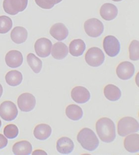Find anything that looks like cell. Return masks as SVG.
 Listing matches in <instances>:
<instances>
[{
  "mask_svg": "<svg viewBox=\"0 0 139 155\" xmlns=\"http://www.w3.org/2000/svg\"><path fill=\"white\" fill-rule=\"evenodd\" d=\"M96 130L102 141L110 143L116 138L115 126L112 120L108 118H102L97 120Z\"/></svg>",
  "mask_w": 139,
  "mask_h": 155,
  "instance_id": "obj_1",
  "label": "cell"
},
{
  "mask_svg": "<svg viewBox=\"0 0 139 155\" xmlns=\"http://www.w3.org/2000/svg\"><path fill=\"white\" fill-rule=\"evenodd\" d=\"M77 140L83 148L89 151L96 150L99 142L93 130L89 128H82L77 135Z\"/></svg>",
  "mask_w": 139,
  "mask_h": 155,
  "instance_id": "obj_2",
  "label": "cell"
},
{
  "mask_svg": "<svg viewBox=\"0 0 139 155\" xmlns=\"http://www.w3.org/2000/svg\"><path fill=\"white\" fill-rule=\"evenodd\" d=\"M117 129L118 134L120 137H126L139 131V123L135 118L125 117L119 120Z\"/></svg>",
  "mask_w": 139,
  "mask_h": 155,
  "instance_id": "obj_3",
  "label": "cell"
},
{
  "mask_svg": "<svg viewBox=\"0 0 139 155\" xmlns=\"http://www.w3.org/2000/svg\"><path fill=\"white\" fill-rule=\"evenodd\" d=\"M87 64L92 67H97L104 62L105 56L102 50L97 47H92L87 51L85 55Z\"/></svg>",
  "mask_w": 139,
  "mask_h": 155,
  "instance_id": "obj_4",
  "label": "cell"
},
{
  "mask_svg": "<svg viewBox=\"0 0 139 155\" xmlns=\"http://www.w3.org/2000/svg\"><path fill=\"white\" fill-rule=\"evenodd\" d=\"M84 29L89 36L96 38L100 36L104 31L103 22L96 18L89 19L84 23Z\"/></svg>",
  "mask_w": 139,
  "mask_h": 155,
  "instance_id": "obj_5",
  "label": "cell"
},
{
  "mask_svg": "<svg viewBox=\"0 0 139 155\" xmlns=\"http://www.w3.org/2000/svg\"><path fill=\"white\" fill-rule=\"evenodd\" d=\"M27 4L28 0H4L3 7L6 13L15 15L24 11Z\"/></svg>",
  "mask_w": 139,
  "mask_h": 155,
  "instance_id": "obj_6",
  "label": "cell"
},
{
  "mask_svg": "<svg viewBox=\"0 0 139 155\" xmlns=\"http://www.w3.org/2000/svg\"><path fill=\"white\" fill-rule=\"evenodd\" d=\"M18 110L15 103L5 101L0 105V117L5 121H12L16 118Z\"/></svg>",
  "mask_w": 139,
  "mask_h": 155,
  "instance_id": "obj_7",
  "label": "cell"
},
{
  "mask_svg": "<svg viewBox=\"0 0 139 155\" xmlns=\"http://www.w3.org/2000/svg\"><path fill=\"white\" fill-rule=\"evenodd\" d=\"M103 47L106 54L111 58L117 56L120 52V43L118 40L113 36L109 35L104 38L103 41Z\"/></svg>",
  "mask_w": 139,
  "mask_h": 155,
  "instance_id": "obj_8",
  "label": "cell"
},
{
  "mask_svg": "<svg viewBox=\"0 0 139 155\" xmlns=\"http://www.w3.org/2000/svg\"><path fill=\"white\" fill-rule=\"evenodd\" d=\"M17 103L21 111L29 112L34 108L36 105V99L32 94L26 92L19 96Z\"/></svg>",
  "mask_w": 139,
  "mask_h": 155,
  "instance_id": "obj_9",
  "label": "cell"
},
{
  "mask_svg": "<svg viewBox=\"0 0 139 155\" xmlns=\"http://www.w3.org/2000/svg\"><path fill=\"white\" fill-rule=\"evenodd\" d=\"M52 43L51 41L46 38L38 39L34 45V49L36 54L42 58L49 56L51 51Z\"/></svg>",
  "mask_w": 139,
  "mask_h": 155,
  "instance_id": "obj_10",
  "label": "cell"
},
{
  "mask_svg": "<svg viewBox=\"0 0 139 155\" xmlns=\"http://www.w3.org/2000/svg\"><path fill=\"white\" fill-rule=\"evenodd\" d=\"M134 73L135 67L130 62H122L116 68V74L122 80H128L131 79L133 76Z\"/></svg>",
  "mask_w": 139,
  "mask_h": 155,
  "instance_id": "obj_11",
  "label": "cell"
},
{
  "mask_svg": "<svg viewBox=\"0 0 139 155\" xmlns=\"http://www.w3.org/2000/svg\"><path fill=\"white\" fill-rule=\"evenodd\" d=\"M71 95L73 101L78 104L85 103L91 98L89 91L85 87L81 86L73 88L71 92Z\"/></svg>",
  "mask_w": 139,
  "mask_h": 155,
  "instance_id": "obj_12",
  "label": "cell"
},
{
  "mask_svg": "<svg viewBox=\"0 0 139 155\" xmlns=\"http://www.w3.org/2000/svg\"><path fill=\"white\" fill-rule=\"evenodd\" d=\"M5 62L9 67L18 68L23 64V56L19 51L12 50L5 55Z\"/></svg>",
  "mask_w": 139,
  "mask_h": 155,
  "instance_id": "obj_13",
  "label": "cell"
},
{
  "mask_svg": "<svg viewBox=\"0 0 139 155\" xmlns=\"http://www.w3.org/2000/svg\"><path fill=\"white\" fill-rule=\"evenodd\" d=\"M50 34L54 39L61 41L67 38L69 35V30L63 23H57L52 26Z\"/></svg>",
  "mask_w": 139,
  "mask_h": 155,
  "instance_id": "obj_14",
  "label": "cell"
},
{
  "mask_svg": "<svg viewBox=\"0 0 139 155\" xmlns=\"http://www.w3.org/2000/svg\"><path fill=\"white\" fill-rule=\"evenodd\" d=\"M101 18L106 21L113 20L118 15V9L115 5L111 3H106L100 9Z\"/></svg>",
  "mask_w": 139,
  "mask_h": 155,
  "instance_id": "obj_15",
  "label": "cell"
},
{
  "mask_svg": "<svg viewBox=\"0 0 139 155\" xmlns=\"http://www.w3.org/2000/svg\"><path fill=\"white\" fill-rule=\"evenodd\" d=\"M58 152L62 154H69L74 149V144L72 139L67 137H62L58 139L56 143Z\"/></svg>",
  "mask_w": 139,
  "mask_h": 155,
  "instance_id": "obj_16",
  "label": "cell"
},
{
  "mask_svg": "<svg viewBox=\"0 0 139 155\" xmlns=\"http://www.w3.org/2000/svg\"><path fill=\"white\" fill-rule=\"evenodd\" d=\"M12 150L15 155H29L32 152L33 147L28 141L22 140L15 143L12 146Z\"/></svg>",
  "mask_w": 139,
  "mask_h": 155,
  "instance_id": "obj_17",
  "label": "cell"
},
{
  "mask_svg": "<svg viewBox=\"0 0 139 155\" xmlns=\"http://www.w3.org/2000/svg\"><path fill=\"white\" fill-rule=\"evenodd\" d=\"M52 128L49 125L45 124H38L34 129V136L40 140H45L51 134Z\"/></svg>",
  "mask_w": 139,
  "mask_h": 155,
  "instance_id": "obj_18",
  "label": "cell"
},
{
  "mask_svg": "<svg viewBox=\"0 0 139 155\" xmlns=\"http://www.w3.org/2000/svg\"><path fill=\"white\" fill-rule=\"evenodd\" d=\"M125 148L130 153H136L139 150V134H132L128 135L124 141Z\"/></svg>",
  "mask_w": 139,
  "mask_h": 155,
  "instance_id": "obj_19",
  "label": "cell"
},
{
  "mask_svg": "<svg viewBox=\"0 0 139 155\" xmlns=\"http://www.w3.org/2000/svg\"><path fill=\"white\" fill-rule=\"evenodd\" d=\"M28 32L26 28L22 26L15 27L11 32L12 40L17 44L23 43L27 40Z\"/></svg>",
  "mask_w": 139,
  "mask_h": 155,
  "instance_id": "obj_20",
  "label": "cell"
},
{
  "mask_svg": "<svg viewBox=\"0 0 139 155\" xmlns=\"http://www.w3.org/2000/svg\"><path fill=\"white\" fill-rule=\"evenodd\" d=\"M68 48L62 42H57L54 44L52 50V56L55 59L62 60L68 54Z\"/></svg>",
  "mask_w": 139,
  "mask_h": 155,
  "instance_id": "obj_21",
  "label": "cell"
},
{
  "mask_svg": "<svg viewBox=\"0 0 139 155\" xmlns=\"http://www.w3.org/2000/svg\"><path fill=\"white\" fill-rule=\"evenodd\" d=\"M86 48L85 44L82 39H76L69 45V51L72 56L78 57L84 54Z\"/></svg>",
  "mask_w": 139,
  "mask_h": 155,
  "instance_id": "obj_22",
  "label": "cell"
},
{
  "mask_svg": "<svg viewBox=\"0 0 139 155\" xmlns=\"http://www.w3.org/2000/svg\"><path fill=\"white\" fill-rule=\"evenodd\" d=\"M104 96L111 101H116L121 97V91L120 88L113 84H109L104 87Z\"/></svg>",
  "mask_w": 139,
  "mask_h": 155,
  "instance_id": "obj_23",
  "label": "cell"
},
{
  "mask_svg": "<svg viewBox=\"0 0 139 155\" xmlns=\"http://www.w3.org/2000/svg\"><path fill=\"white\" fill-rule=\"evenodd\" d=\"M6 83L12 87H16L22 83L23 77L22 74L17 70H11L5 75Z\"/></svg>",
  "mask_w": 139,
  "mask_h": 155,
  "instance_id": "obj_24",
  "label": "cell"
},
{
  "mask_svg": "<svg viewBox=\"0 0 139 155\" xmlns=\"http://www.w3.org/2000/svg\"><path fill=\"white\" fill-rule=\"evenodd\" d=\"M66 114L68 118L75 121L80 120L83 116L82 109L76 104L68 106L66 109Z\"/></svg>",
  "mask_w": 139,
  "mask_h": 155,
  "instance_id": "obj_25",
  "label": "cell"
},
{
  "mask_svg": "<svg viewBox=\"0 0 139 155\" xmlns=\"http://www.w3.org/2000/svg\"><path fill=\"white\" fill-rule=\"evenodd\" d=\"M27 61L30 67L35 73L40 72L42 67V62L39 58L33 53H30L27 55Z\"/></svg>",
  "mask_w": 139,
  "mask_h": 155,
  "instance_id": "obj_26",
  "label": "cell"
},
{
  "mask_svg": "<svg viewBox=\"0 0 139 155\" xmlns=\"http://www.w3.org/2000/svg\"><path fill=\"white\" fill-rule=\"evenodd\" d=\"M12 26V20L11 18L5 15L0 16V34L7 33Z\"/></svg>",
  "mask_w": 139,
  "mask_h": 155,
  "instance_id": "obj_27",
  "label": "cell"
},
{
  "mask_svg": "<svg viewBox=\"0 0 139 155\" xmlns=\"http://www.w3.org/2000/svg\"><path fill=\"white\" fill-rule=\"evenodd\" d=\"M130 59L137 61L139 59V43L137 40L131 41L129 48Z\"/></svg>",
  "mask_w": 139,
  "mask_h": 155,
  "instance_id": "obj_28",
  "label": "cell"
},
{
  "mask_svg": "<svg viewBox=\"0 0 139 155\" xmlns=\"http://www.w3.org/2000/svg\"><path fill=\"white\" fill-rule=\"evenodd\" d=\"M19 128L14 124H9L4 128V134L9 139H14L18 137L19 134Z\"/></svg>",
  "mask_w": 139,
  "mask_h": 155,
  "instance_id": "obj_29",
  "label": "cell"
},
{
  "mask_svg": "<svg viewBox=\"0 0 139 155\" xmlns=\"http://www.w3.org/2000/svg\"><path fill=\"white\" fill-rule=\"evenodd\" d=\"M63 0H35V3L41 8L50 9Z\"/></svg>",
  "mask_w": 139,
  "mask_h": 155,
  "instance_id": "obj_30",
  "label": "cell"
},
{
  "mask_svg": "<svg viewBox=\"0 0 139 155\" xmlns=\"http://www.w3.org/2000/svg\"><path fill=\"white\" fill-rule=\"evenodd\" d=\"M8 143V141L7 138L5 137L4 135L0 134V149L6 147Z\"/></svg>",
  "mask_w": 139,
  "mask_h": 155,
  "instance_id": "obj_31",
  "label": "cell"
},
{
  "mask_svg": "<svg viewBox=\"0 0 139 155\" xmlns=\"http://www.w3.org/2000/svg\"><path fill=\"white\" fill-rule=\"evenodd\" d=\"M32 155H47L45 151L41 150H36L34 151Z\"/></svg>",
  "mask_w": 139,
  "mask_h": 155,
  "instance_id": "obj_32",
  "label": "cell"
},
{
  "mask_svg": "<svg viewBox=\"0 0 139 155\" xmlns=\"http://www.w3.org/2000/svg\"><path fill=\"white\" fill-rule=\"evenodd\" d=\"M3 88L1 84H0V98L1 97L2 95L3 94Z\"/></svg>",
  "mask_w": 139,
  "mask_h": 155,
  "instance_id": "obj_33",
  "label": "cell"
},
{
  "mask_svg": "<svg viewBox=\"0 0 139 155\" xmlns=\"http://www.w3.org/2000/svg\"><path fill=\"white\" fill-rule=\"evenodd\" d=\"M112 1L114 2H120L121 1H122V0H112Z\"/></svg>",
  "mask_w": 139,
  "mask_h": 155,
  "instance_id": "obj_34",
  "label": "cell"
},
{
  "mask_svg": "<svg viewBox=\"0 0 139 155\" xmlns=\"http://www.w3.org/2000/svg\"><path fill=\"white\" fill-rule=\"evenodd\" d=\"M2 126V122L1 120H0V127H1Z\"/></svg>",
  "mask_w": 139,
  "mask_h": 155,
  "instance_id": "obj_35",
  "label": "cell"
}]
</instances>
